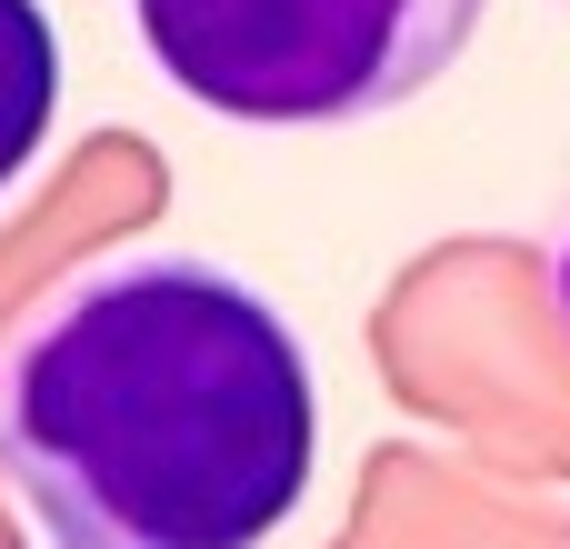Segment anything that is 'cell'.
I'll return each mask as SVG.
<instances>
[{
	"instance_id": "obj_2",
	"label": "cell",
	"mask_w": 570,
	"mask_h": 549,
	"mask_svg": "<svg viewBox=\"0 0 570 549\" xmlns=\"http://www.w3.org/2000/svg\"><path fill=\"white\" fill-rule=\"evenodd\" d=\"M491 0H130L150 70L240 130H351L421 100Z\"/></svg>"
},
{
	"instance_id": "obj_3",
	"label": "cell",
	"mask_w": 570,
	"mask_h": 549,
	"mask_svg": "<svg viewBox=\"0 0 570 549\" xmlns=\"http://www.w3.org/2000/svg\"><path fill=\"white\" fill-rule=\"evenodd\" d=\"M50 120H60V30H50V0H0V200L40 160Z\"/></svg>"
},
{
	"instance_id": "obj_1",
	"label": "cell",
	"mask_w": 570,
	"mask_h": 549,
	"mask_svg": "<svg viewBox=\"0 0 570 549\" xmlns=\"http://www.w3.org/2000/svg\"><path fill=\"white\" fill-rule=\"evenodd\" d=\"M321 470V360L220 250L120 240L0 330V500L40 549H261Z\"/></svg>"
},
{
	"instance_id": "obj_4",
	"label": "cell",
	"mask_w": 570,
	"mask_h": 549,
	"mask_svg": "<svg viewBox=\"0 0 570 549\" xmlns=\"http://www.w3.org/2000/svg\"><path fill=\"white\" fill-rule=\"evenodd\" d=\"M551 290H561V320H570V200H561V230H551Z\"/></svg>"
}]
</instances>
